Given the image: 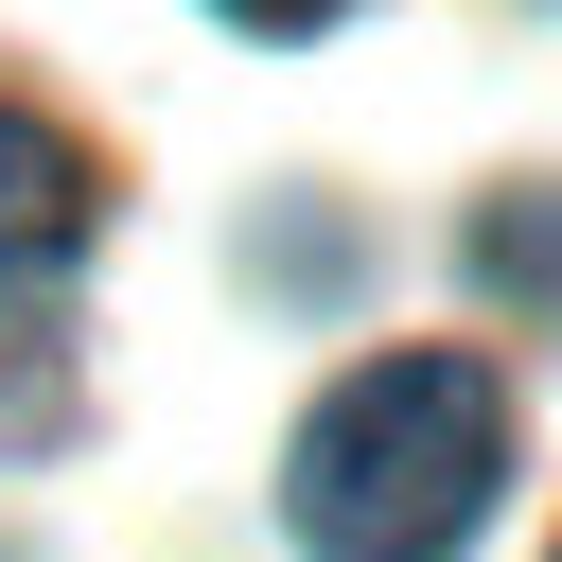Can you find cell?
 I'll list each match as a JSON object with an SVG mask.
<instances>
[{
    "label": "cell",
    "mask_w": 562,
    "mask_h": 562,
    "mask_svg": "<svg viewBox=\"0 0 562 562\" xmlns=\"http://www.w3.org/2000/svg\"><path fill=\"white\" fill-rule=\"evenodd\" d=\"M492 474H509V386L474 351H369L351 386H316L281 527L316 562H457L492 527Z\"/></svg>",
    "instance_id": "1"
},
{
    "label": "cell",
    "mask_w": 562,
    "mask_h": 562,
    "mask_svg": "<svg viewBox=\"0 0 562 562\" xmlns=\"http://www.w3.org/2000/svg\"><path fill=\"white\" fill-rule=\"evenodd\" d=\"M70 246H88V158H70L35 105H0V299L53 281Z\"/></svg>",
    "instance_id": "2"
},
{
    "label": "cell",
    "mask_w": 562,
    "mask_h": 562,
    "mask_svg": "<svg viewBox=\"0 0 562 562\" xmlns=\"http://www.w3.org/2000/svg\"><path fill=\"white\" fill-rule=\"evenodd\" d=\"M474 281H492L509 316H544V334H562V176H527V193H492V211H474Z\"/></svg>",
    "instance_id": "3"
},
{
    "label": "cell",
    "mask_w": 562,
    "mask_h": 562,
    "mask_svg": "<svg viewBox=\"0 0 562 562\" xmlns=\"http://www.w3.org/2000/svg\"><path fill=\"white\" fill-rule=\"evenodd\" d=\"M246 35H316V18H351V0H228Z\"/></svg>",
    "instance_id": "4"
}]
</instances>
